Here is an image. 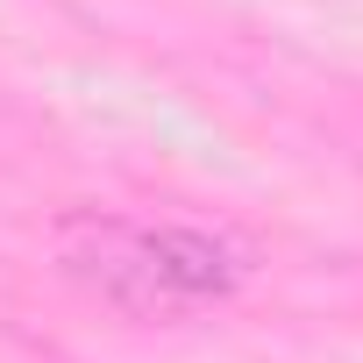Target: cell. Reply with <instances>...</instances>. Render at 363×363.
Wrapping results in <instances>:
<instances>
[{"label": "cell", "mask_w": 363, "mask_h": 363, "mask_svg": "<svg viewBox=\"0 0 363 363\" xmlns=\"http://www.w3.org/2000/svg\"><path fill=\"white\" fill-rule=\"evenodd\" d=\"M143 250H150V271L157 285L178 299V306H200V299H228L242 285V264L221 235H200V228H143Z\"/></svg>", "instance_id": "6da1fadb"}]
</instances>
